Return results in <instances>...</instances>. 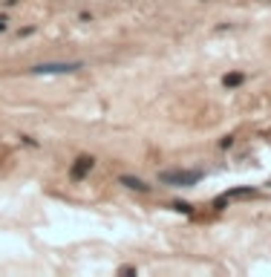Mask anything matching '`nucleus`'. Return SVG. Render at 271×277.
I'll return each mask as SVG.
<instances>
[{
	"label": "nucleus",
	"mask_w": 271,
	"mask_h": 277,
	"mask_svg": "<svg viewBox=\"0 0 271 277\" xmlns=\"http://www.w3.org/2000/svg\"><path fill=\"white\" fill-rule=\"evenodd\" d=\"M159 182L173 185V188H188V185L199 182V173L196 171H162L159 173Z\"/></svg>",
	"instance_id": "obj_1"
},
{
	"label": "nucleus",
	"mask_w": 271,
	"mask_h": 277,
	"mask_svg": "<svg viewBox=\"0 0 271 277\" xmlns=\"http://www.w3.org/2000/svg\"><path fill=\"white\" fill-rule=\"evenodd\" d=\"M75 69H81L78 61H70V64H38L32 67L35 75H61V72H75Z\"/></svg>",
	"instance_id": "obj_2"
},
{
	"label": "nucleus",
	"mask_w": 271,
	"mask_h": 277,
	"mask_svg": "<svg viewBox=\"0 0 271 277\" xmlns=\"http://www.w3.org/2000/svg\"><path fill=\"white\" fill-rule=\"evenodd\" d=\"M254 194H257L254 188H234V191H225L222 196H216V202H213V205L222 208V205H228V202H234V199H251Z\"/></svg>",
	"instance_id": "obj_3"
},
{
	"label": "nucleus",
	"mask_w": 271,
	"mask_h": 277,
	"mask_svg": "<svg viewBox=\"0 0 271 277\" xmlns=\"http://www.w3.org/2000/svg\"><path fill=\"white\" fill-rule=\"evenodd\" d=\"M93 156H81V159H75V165H72V179H84V176H87V173L93 171Z\"/></svg>",
	"instance_id": "obj_4"
},
{
	"label": "nucleus",
	"mask_w": 271,
	"mask_h": 277,
	"mask_svg": "<svg viewBox=\"0 0 271 277\" xmlns=\"http://www.w3.org/2000/svg\"><path fill=\"white\" fill-rule=\"evenodd\" d=\"M118 182L124 185V188H130V191H139V194H144V191L150 188V185H144L142 179H136V176H121Z\"/></svg>",
	"instance_id": "obj_5"
},
{
	"label": "nucleus",
	"mask_w": 271,
	"mask_h": 277,
	"mask_svg": "<svg viewBox=\"0 0 271 277\" xmlns=\"http://www.w3.org/2000/svg\"><path fill=\"white\" fill-rule=\"evenodd\" d=\"M236 84H242V72H231V75H225V87H236Z\"/></svg>",
	"instance_id": "obj_6"
}]
</instances>
